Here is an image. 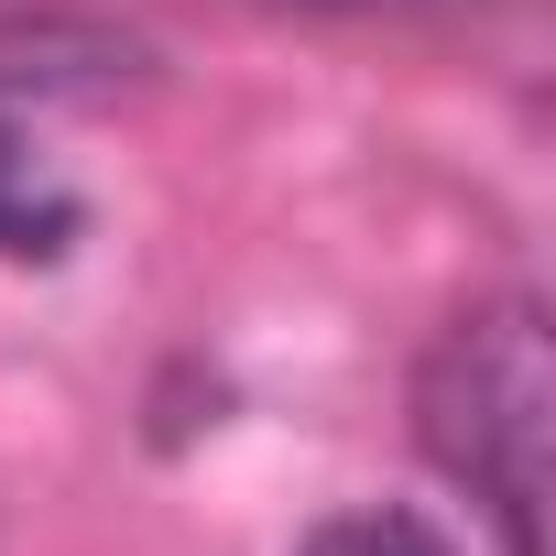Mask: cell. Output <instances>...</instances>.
Wrapping results in <instances>:
<instances>
[{
  "mask_svg": "<svg viewBox=\"0 0 556 556\" xmlns=\"http://www.w3.org/2000/svg\"><path fill=\"white\" fill-rule=\"evenodd\" d=\"M295 556H458L426 513H404V502H361V513H328Z\"/></svg>",
  "mask_w": 556,
  "mask_h": 556,
  "instance_id": "obj_3",
  "label": "cell"
},
{
  "mask_svg": "<svg viewBox=\"0 0 556 556\" xmlns=\"http://www.w3.org/2000/svg\"><path fill=\"white\" fill-rule=\"evenodd\" d=\"M317 12H415V0H317Z\"/></svg>",
  "mask_w": 556,
  "mask_h": 556,
  "instance_id": "obj_4",
  "label": "cell"
},
{
  "mask_svg": "<svg viewBox=\"0 0 556 556\" xmlns=\"http://www.w3.org/2000/svg\"><path fill=\"white\" fill-rule=\"evenodd\" d=\"M77 240V197H55L23 153V131L0 121V262H55Z\"/></svg>",
  "mask_w": 556,
  "mask_h": 556,
  "instance_id": "obj_2",
  "label": "cell"
},
{
  "mask_svg": "<svg viewBox=\"0 0 556 556\" xmlns=\"http://www.w3.org/2000/svg\"><path fill=\"white\" fill-rule=\"evenodd\" d=\"M415 437L502 523V556H545L556 361H545V306L534 295H491L458 328H437V350L415 371Z\"/></svg>",
  "mask_w": 556,
  "mask_h": 556,
  "instance_id": "obj_1",
  "label": "cell"
}]
</instances>
